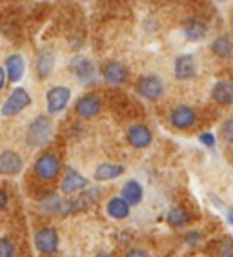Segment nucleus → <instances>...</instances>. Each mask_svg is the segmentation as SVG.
<instances>
[{
    "label": "nucleus",
    "mask_w": 233,
    "mask_h": 257,
    "mask_svg": "<svg viewBox=\"0 0 233 257\" xmlns=\"http://www.w3.org/2000/svg\"><path fill=\"white\" fill-rule=\"evenodd\" d=\"M228 221L233 224V208H229V210H228Z\"/></svg>",
    "instance_id": "obj_32"
},
{
    "label": "nucleus",
    "mask_w": 233,
    "mask_h": 257,
    "mask_svg": "<svg viewBox=\"0 0 233 257\" xmlns=\"http://www.w3.org/2000/svg\"><path fill=\"white\" fill-rule=\"evenodd\" d=\"M99 257H109V255H106V253H100V255Z\"/></svg>",
    "instance_id": "obj_33"
},
{
    "label": "nucleus",
    "mask_w": 233,
    "mask_h": 257,
    "mask_svg": "<svg viewBox=\"0 0 233 257\" xmlns=\"http://www.w3.org/2000/svg\"><path fill=\"white\" fill-rule=\"evenodd\" d=\"M129 206L131 204L124 197H115V199H109V203L106 204V210H108L109 217L126 219L129 215Z\"/></svg>",
    "instance_id": "obj_21"
},
{
    "label": "nucleus",
    "mask_w": 233,
    "mask_h": 257,
    "mask_svg": "<svg viewBox=\"0 0 233 257\" xmlns=\"http://www.w3.org/2000/svg\"><path fill=\"white\" fill-rule=\"evenodd\" d=\"M128 143L133 146V148H148L151 141H153V134H151V130L148 126H144V124H133L131 128L128 130Z\"/></svg>",
    "instance_id": "obj_12"
},
{
    "label": "nucleus",
    "mask_w": 233,
    "mask_h": 257,
    "mask_svg": "<svg viewBox=\"0 0 233 257\" xmlns=\"http://www.w3.org/2000/svg\"><path fill=\"white\" fill-rule=\"evenodd\" d=\"M220 135H222V139L226 143L233 144V119H228L220 126Z\"/></svg>",
    "instance_id": "obj_24"
},
{
    "label": "nucleus",
    "mask_w": 233,
    "mask_h": 257,
    "mask_svg": "<svg viewBox=\"0 0 233 257\" xmlns=\"http://www.w3.org/2000/svg\"><path fill=\"white\" fill-rule=\"evenodd\" d=\"M142 195H144V190H142V186H140V183H137V181H128V183L124 184V188H122V197H124L131 206H133V204H139L140 201H142Z\"/></svg>",
    "instance_id": "obj_22"
},
{
    "label": "nucleus",
    "mask_w": 233,
    "mask_h": 257,
    "mask_svg": "<svg viewBox=\"0 0 233 257\" xmlns=\"http://www.w3.org/2000/svg\"><path fill=\"white\" fill-rule=\"evenodd\" d=\"M71 100V89L68 86H53V88L46 93V106H48V113L57 115L68 108Z\"/></svg>",
    "instance_id": "obj_5"
},
{
    "label": "nucleus",
    "mask_w": 233,
    "mask_h": 257,
    "mask_svg": "<svg viewBox=\"0 0 233 257\" xmlns=\"http://www.w3.org/2000/svg\"><path fill=\"white\" fill-rule=\"evenodd\" d=\"M60 170H62V164H60V159L55 154H42L35 163L37 177L42 179V181L57 179L60 175Z\"/></svg>",
    "instance_id": "obj_6"
},
{
    "label": "nucleus",
    "mask_w": 233,
    "mask_h": 257,
    "mask_svg": "<svg viewBox=\"0 0 233 257\" xmlns=\"http://www.w3.org/2000/svg\"><path fill=\"white\" fill-rule=\"evenodd\" d=\"M88 186V179L79 173L77 170L73 168H68L66 170V175L62 179V186L60 190L64 193H75V192H80V190H84Z\"/></svg>",
    "instance_id": "obj_17"
},
{
    "label": "nucleus",
    "mask_w": 233,
    "mask_h": 257,
    "mask_svg": "<svg viewBox=\"0 0 233 257\" xmlns=\"http://www.w3.org/2000/svg\"><path fill=\"white\" fill-rule=\"evenodd\" d=\"M35 244L42 253H53L59 246V235L53 228H40L35 233Z\"/></svg>",
    "instance_id": "obj_14"
},
{
    "label": "nucleus",
    "mask_w": 233,
    "mask_h": 257,
    "mask_svg": "<svg viewBox=\"0 0 233 257\" xmlns=\"http://www.w3.org/2000/svg\"><path fill=\"white\" fill-rule=\"evenodd\" d=\"M126 257H149V255H148V252H144V250H139V248H137V250H131V252L126 253Z\"/></svg>",
    "instance_id": "obj_29"
},
{
    "label": "nucleus",
    "mask_w": 233,
    "mask_h": 257,
    "mask_svg": "<svg viewBox=\"0 0 233 257\" xmlns=\"http://www.w3.org/2000/svg\"><path fill=\"white\" fill-rule=\"evenodd\" d=\"M6 86V69L0 66V89Z\"/></svg>",
    "instance_id": "obj_31"
},
{
    "label": "nucleus",
    "mask_w": 233,
    "mask_h": 257,
    "mask_svg": "<svg viewBox=\"0 0 233 257\" xmlns=\"http://www.w3.org/2000/svg\"><path fill=\"white\" fill-rule=\"evenodd\" d=\"M53 135V120L48 115H39L37 119L31 120L28 128V144L31 148H40L50 143Z\"/></svg>",
    "instance_id": "obj_1"
},
{
    "label": "nucleus",
    "mask_w": 233,
    "mask_h": 257,
    "mask_svg": "<svg viewBox=\"0 0 233 257\" xmlns=\"http://www.w3.org/2000/svg\"><path fill=\"white\" fill-rule=\"evenodd\" d=\"M218 257H233V244L224 241L218 244Z\"/></svg>",
    "instance_id": "obj_27"
},
{
    "label": "nucleus",
    "mask_w": 233,
    "mask_h": 257,
    "mask_svg": "<svg viewBox=\"0 0 233 257\" xmlns=\"http://www.w3.org/2000/svg\"><path fill=\"white\" fill-rule=\"evenodd\" d=\"M137 93L148 100H157L164 93V82L159 75L148 73L139 77L137 80Z\"/></svg>",
    "instance_id": "obj_4"
},
{
    "label": "nucleus",
    "mask_w": 233,
    "mask_h": 257,
    "mask_svg": "<svg viewBox=\"0 0 233 257\" xmlns=\"http://www.w3.org/2000/svg\"><path fill=\"white\" fill-rule=\"evenodd\" d=\"M102 77H104V80L108 84L122 86V84H126L129 79V68L124 62L109 60V62L104 64V68H102Z\"/></svg>",
    "instance_id": "obj_7"
},
{
    "label": "nucleus",
    "mask_w": 233,
    "mask_h": 257,
    "mask_svg": "<svg viewBox=\"0 0 233 257\" xmlns=\"http://www.w3.org/2000/svg\"><path fill=\"white\" fill-rule=\"evenodd\" d=\"M30 104H31L30 91L26 88H22V86H17V88L11 91L10 97L6 99V102L2 104V109H0V111H2L4 117H15L20 111H24Z\"/></svg>",
    "instance_id": "obj_3"
},
{
    "label": "nucleus",
    "mask_w": 233,
    "mask_h": 257,
    "mask_svg": "<svg viewBox=\"0 0 233 257\" xmlns=\"http://www.w3.org/2000/svg\"><path fill=\"white\" fill-rule=\"evenodd\" d=\"M182 33L184 37L191 42H198V40L206 39V35H208V26L206 22H202L200 19H188L184 20L182 24Z\"/></svg>",
    "instance_id": "obj_16"
},
{
    "label": "nucleus",
    "mask_w": 233,
    "mask_h": 257,
    "mask_svg": "<svg viewBox=\"0 0 233 257\" xmlns=\"http://www.w3.org/2000/svg\"><path fill=\"white\" fill-rule=\"evenodd\" d=\"M198 141H200V144L206 146V148H213L215 146V135L211 134V132H204V134H200L198 135Z\"/></svg>",
    "instance_id": "obj_26"
},
{
    "label": "nucleus",
    "mask_w": 233,
    "mask_h": 257,
    "mask_svg": "<svg viewBox=\"0 0 233 257\" xmlns=\"http://www.w3.org/2000/svg\"><path fill=\"white\" fill-rule=\"evenodd\" d=\"M173 73L175 79L179 80H189L197 75V62H195V57L191 53H182L175 59L173 64Z\"/></svg>",
    "instance_id": "obj_11"
},
{
    "label": "nucleus",
    "mask_w": 233,
    "mask_h": 257,
    "mask_svg": "<svg viewBox=\"0 0 233 257\" xmlns=\"http://www.w3.org/2000/svg\"><path fill=\"white\" fill-rule=\"evenodd\" d=\"M211 99L220 106L233 104V80H218L211 89Z\"/></svg>",
    "instance_id": "obj_18"
},
{
    "label": "nucleus",
    "mask_w": 233,
    "mask_h": 257,
    "mask_svg": "<svg viewBox=\"0 0 233 257\" xmlns=\"http://www.w3.org/2000/svg\"><path fill=\"white\" fill-rule=\"evenodd\" d=\"M169 122L177 130H189V128H193L195 122H197V113H195L193 108H189L186 104H180V106L171 109Z\"/></svg>",
    "instance_id": "obj_8"
},
{
    "label": "nucleus",
    "mask_w": 233,
    "mask_h": 257,
    "mask_svg": "<svg viewBox=\"0 0 233 257\" xmlns=\"http://www.w3.org/2000/svg\"><path fill=\"white\" fill-rule=\"evenodd\" d=\"M6 75H8V80L11 82H20L22 77L26 73V60L22 55L19 53H11L8 55L6 59Z\"/></svg>",
    "instance_id": "obj_15"
},
{
    "label": "nucleus",
    "mask_w": 233,
    "mask_h": 257,
    "mask_svg": "<svg viewBox=\"0 0 233 257\" xmlns=\"http://www.w3.org/2000/svg\"><path fill=\"white\" fill-rule=\"evenodd\" d=\"M55 68V51L50 46H42L39 51H37V60H35V71L37 77L40 80L50 79L51 73H53Z\"/></svg>",
    "instance_id": "obj_9"
},
{
    "label": "nucleus",
    "mask_w": 233,
    "mask_h": 257,
    "mask_svg": "<svg viewBox=\"0 0 233 257\" xmlns=\"http://www.w3.org/2000/svg\"><path fill=\"white\" fill-rule=\"evenodd\" d=\"M100 109H102V100H100V97L91 93L80 97L75 104V111L80 119H93L100 113Z\"/></svg>",
    "instance_id": "obj_10"
},
{
    "label": "nucleus",
    "mask_w": 233,
    "mask_h": 257,
    "mask_svg": "<svg viewBox=\"0 0 233 257\" xmlns=\"http://www.w3.org/2000/svg\"><path fill=\"white\" fill-rule=\"evenodd\" d=\"M200 241V233L198 232H189L188 235H186V242H188V244H191V246H193L195 242H198Z\"/></svg>",
    "instance_id": "obj_28"
},
{
    "label": "nucleus",
    "mask_w": 233,
    "mask_h": 257,
    "mask_svg": "<svg viewBox=\"0 0 233 257\" xmlns=\"http://www.w3.org/2000/svg\"><path fill=\"white\" fill-rule=\"evenodd\" d=\"M6 206H8V193L0 188V210H4Z\"/></svg>",
    "instance_id": "obj_30"
},
{
    "label": "nucleus",
    "mask_w": 233,
    "mask_h": 257,
    "mask_svg": "<svg viewBox=\"0 0 233 257\" xmlns=\"http://www.w3.org/2000/svg\"><path fill=\"white\" fill-rule=\"evenodd\" d=\"M122 173H124V166L113 163H104L95 170V179L97 181H113V179L120 177Z\"/></svg>",
    "instance_id": "obj_20"
},
{
    "label": "nucleus",
    "mask_w": 233,
    "mask_h": 257,
    "mask_svg": "<svg viewBox=\"0 0 233 257\" xmlns=\"http://www.w3.org/2000/svg\"><path fill=\"white\" fill-rule=\"evenodd\" d=\"M168 223L175 228H180L189 223V215L184 212L182 208H173V210H169V213H168Z\"/></svg>",
    "instance_id": "obj_23"
},
{
    "label": "nucleus",
    "mask_w": 233,
    "mask_h": 257,
    "mask_svg": "<svg viewBox=\"0 0 233 257\" xmlns=\"http://www.w3.org/2000/svg\"><path fill=\"white\" fill-rule=\"evenodd\" d=\"M209 48H211L213 55H217L218 59L228 60L233 55V44H231V39H229L228 35H218L217 39L211 42Z\"/></svg>",
    "instance_id": "obj_19"
},
{
    "label": "nucleus",
    "mask_w": 233,
    "mask_h": 257,
    "mask_svg": "<svg viewBox=\"0 0 233 257\" xmlns=\"http://www.w3.org/2000/svg\"><path fill=\"white\" fill-rule=\"evenodd\" d=\"M215 2H224V0H215Z\"/></svg>",
    "instance_id": "obj_34"
},
{
    "label": "nucleus",
    "mask_w": 233,
    "mask_h": 257,
    "mask_svg": "<svg viewBox=\"0 0 233 257\" xmlns=\"http://www.w3.org/2000/svg\"><path fill=\"white\" fill-rule=\"evenodd\" d=\"M24 168V161L13 150H4L0 154V173L4 175H19Z\"/></svg>",
    "instance_id": "obj_13"
},
{
    "label": "nucleus",
    "mask_w": 233,
    "mask_h": 257,
    "mask_svg": "<svg viewBox=\"0 0 233 257\" xmlns=\"http://www.w3.org/2000/svg\"><path fill=\"white\" fill-rule=\"evenodd\" d=\"M68 68L80 84L88 86L97 80V68L91 62V59H88L84 55H75L73 59H70V62H68Z\"/></svg>",
    "instance_id": "obj_2"
},
{
    "label": "nucleus",
    "mask_w": 233,
    "mask_h": 257,
    "mask_svg": "<svg viewBox=\"0 0 233 257\" xmlns=\"http://www.w3.org/2000/svg\"><path fill=\"white\" fill-rule=\"evenodd\" d=\"M15 255V244L8 239H0V257H13Z\"/></svg>",
    "instance_id": "obj_25"
}]
</instances>
